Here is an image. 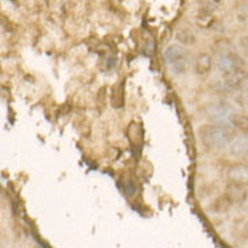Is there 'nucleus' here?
Returning a JSON list of instances; mask_svg holds the SVG:
<instances>
[{"label":"nucleus","instance_id":"nucleus-1","mask_svg":"<svg viewBox=\"0 0 248 248\" xmlns=\"http://www.w3.org/2000/svg\"><path fill=\"white\" fill-rule=\"evenodd\" d=\"M164 60L167 67L171 69L174 75H182L187 71L190 61H188V54L186 49L178 44L170 45L164 50Z\"/></svg>","mask_w":248,"mask_h":248},{"label":"nucleus","instance_id":"nucleus-2","mask_svg":"<svg viewBox=\"0 0 248 248\" xmlns=\"http://www.w3.org/2000/svg\"><path fill=\"white\" fill-rule=\"evenodd\" d=\"M202 140L213 149H224L229 147L232 141V133L228 127L220 125V126H208L202 130Z\"/></svg>","mask_w":248,"mask_h":248},{"label":"nucleus","instance_id":"nucleus-3","mask_svg":"<svg viewBox=\"0 0 248 248\" xmlns=\"http://www.w3.org/2000/svg\"><path fill=\"white\" fill-rule=\"evenodd\" d=\"M206 114L210 121L225 125V124H231L232 115L235 114V110H233V106L228 105L227 102H217L209 106Z\"/></svg>","mask_w":248,"mask_h":248},{"label":"nucleus","instance_id":"nucleus-4","mask_svg":"<svg viewBox=\"0 0 248 248\" xmlns=\"http://www.w3.org/2000/svg\"><path fill=\"white\" fill-rule=\"evenodd\" d=\"M243 76L244 75L240 71L227 75V78L224 80H220L217 83V90L218 91H224V93H231V91L240 90V83H242Z\"/></svg>","mask_w":248,"mask_h":248},{"label":"nucleus","instance_id":"nucleus-5","mask_svg":"<svg viewBox=\"0 0 248 248\" xmlns=\"http://www.w3.org/2000/svg\"><path fill=\"white\" fill-rule=\"evenodd\" d=\"M217 65H218L220 72L225 75H231L239 71V62H237L233 54H221L220 59H218V64Z\"/></svg>","mask_w":248,"mask_h":248},{"label":"nucleus","instance_id":"nucleus-6","mask_svg":"<svg viewBox=\"0 0 248 248\" xmlns=\"http://www.w3.org/2000/svg\"><path fill=\"white\" fill-rule=\"evenodd\" d=\"M229 154L236 157L246 156L248 154V134L246 136H239L229 144Z\"/></svg>","mask_w":248,"mask_h":248},{"label":"nucleus","instance_id":"nucleus-7","mask_svg":"<svg viewBox=\"0 0 248 248\" xmlns=\"http://www.w3.org/2000/svg\"><path fill=\"white\" fill-rule=\"evenodd\" d=\"M229 179L236 183H248V166H233L228 171Z\"/></svg>","mask_w":248,"mask_h":248},{"label":"nucleus","instance_id":"nucleus-8","mask_svg":"<svg viewBox=\"0 0 248 248\" xmlns=\"http://www.w3.org/2000/svg\"><path fill=\"white\" fill-rule=\"evenodd\" d=\"M129 137H130V141L133 142L134 148H141V144H142V129L139 124H130V127H129Z\"/></svg>","mask_w":248,"mask_h":248},{"label":"nucleus","instance_id":"nucleus-9","mask_svg":"<svg viewBox=\"0 0 248 248\" xmlns=\"http://www.w3.org/2000/svg\"><path fill=\"white\" fill-rule=\"evenodd\" d=\"M212 67V60L208 54H201L197 59V72L198 74H206Z\"/></svg>","mask_w":248,"mask_h":248},{"label":"nucleus","instance_id":"nucleus-10","mask_svg":"<svg viewBox=\"0 0 248 248\" xmlns=\"http://www.w3.org/2000/svg\"><path fill=\"white\" fill-rule=\"evenodd\" d=\"M231 124H232V125H235L236 127H239V129L244 130V132H248V117L247 115L237 114V113H235V114L232 115Z\"/></svg>","mask_w":248,"mask_h":248},{"label":"nucleus","instance_id":"nucleus-11","mask_svg":"<svg viewBox=\"0 0 248 248\" xmlns=\"http://www.w3.org/2000/svg\"><path fill=\"white\" fill-rule=\"evenodd\" d=\"M137 185L136 182L132 181V179H126V181L122 182V193L126 195V197H133L137 193Z\"/></svg>","mask_w":248,"mask_h":248},{"label":"nucleus","instance_id":"nucleus-12","mask_svg":"<svg viewBox=\"0 0 248 248\" xmlns=\"http://www.w3.org/2000/svg\"><path fill=\"white\" fill-rule=\"evenodd\" d=\"M176 38H178L179 42L186 44V45H191V44H194L195 42V38L194 35H193V33H191L190 30H186V29H183V30H181L179 33L176 34Z\"/></svg>","mask_w":248,"mask_h":248},{"label":"nucleus","instance_id":"nucleus-13","mask_svg":"<svg viewBox=\"0 0 248 248\" xmlns=\"http://www.w3.org/2000/svg\"><path fill=\"white\" fill-rule=\"evenodd\" d=\"M113 106L114 108H121L122 103H124V95H122V84H117L114 88V93H113Z\"/></svg>","mask_w":248,"mask_h":248},{"label":"nucleus","instance_id":"nucleus-14","mask_svg":"<svg viewBox=\"0 0 248 248\" xmlns=\"http://www.w3.org/2000/svg\"><path fill=\"white\" fill-rule=\"evenodd\" d=\"M240 90L243 91H248V75H244L242 79V83H240Z\"/></svg>","mask_w":248,"mask_h":248},{"label":"nucleus","instance_id":"nucleus-15","mask_svg":"<svg viewBox=\"0 0 248 248\" xmlns=\"http://www.w3.org/2000/svg\"><path fill=\"white\" fill-rule=\"evenodd\" d=\"M240 45H242L243 50H244V52L248 54V37H244V38H242V41H240Z\"/></svg>","mask_w":248,"mask_h":248},{"label":"nucleus","instance_id":"nucleus-16","mask_svg":"<svg viewBox=\"0 0 248 248\" xmlns=\"http://www.w3.org/2000/svg\"><path fill=\"white\" fill-rule=\"evenodd\" d=\"M243 102H244V105L248 108V91H244V95H243Z\"/></svg>","mask_w":248,"mask_h":248},{"label":"nucleus","instance_id":"nucleus-17","mask_svg":"<svg viewBox=\"0 0 248 248\" xmlns=\"http://www.w3.org/2000/svg\"><path fill=\"white\" fill-rule=\"evenodd\" d=\"M246 205L248 206V193H247V195H246Z\"/></svg>","mask_w":248,"mask_h":248},{"label":"nucleus","instance_id":"nucleus-18","mask_svg":"<svg viewBox=\"0 0 248 248\" xmlns=\"http://www.w3.org/2000/svg\"><path fill=\"white\" fill-rule=\"evenodd\" d=\"M246 156H247V157H248V154H247V155H246Z\"/></svg>","mask_w":248,"mask_h":248}]
</instances>
